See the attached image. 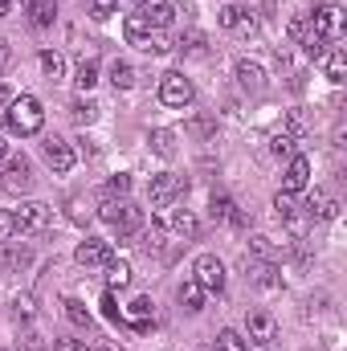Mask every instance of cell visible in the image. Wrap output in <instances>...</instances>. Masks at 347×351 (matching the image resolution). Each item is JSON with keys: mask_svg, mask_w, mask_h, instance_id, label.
I'll return each mask as SVG.
<instances>
[{"mask_svg": "<svg viewBox=\"0 0 347 351\" xmlns=\"http://www.w3.org/2000/svg\"><path fill=\"white\" fill-rule=\"evenodd\" d=\"M4 123H8V131H12V135H37V131L45 127L41 98H33V94L12 98V102H8V114H4Z\"/></svg>", "mask_w": 347, "mask_h": 351, "instance_id": "cell-1", "label": "cell"}, {"mask_svg": "<svg viewBox=\"0 0 347 351\" xmlns=\"http://www.w3.org/2000/svg\"><path fill=\"white\" fill-rule=\"evenodd\" d=\"M49 221H53V208L41 200H21V208H12V225L21 233H45Z\"/></svg>", "mask_w": 347, "mask_h": 351, "instance_id": "cell-2", "label": "cell"}, {"mask_svg": "<svg viewBox=\"0 0 347 351\" xmlns=\"http://www.w3.org/2000/svg\"><path fill=\"white\" fill-rule=\"evenodd\" d=\"M192 282L200 286V290H208V294H221L225 290V265L217 254H200L196 265H192Z\"/></svg>", "mask_w": 347, "mask_h": 351, "instance_id": "cell-3", "label": "cell"}, {"mask_svg": "<svg viewBox=\"0 0 347 351\" xmlns=\"http://www.w3.org/2000/svg\"><path fill=\"white\" fill-rule=\"evenodd\" d=\"M192 98H196V90H192V82H188L180 70H168V74L160 78V102H164V106H176V110H184Z\"/></svg>", "mask_w": 347, "mask_h": 351, "instance_id": "cell-4", "label": "cell"}, {"mask_svg": "<svg viewBox=\"0 0 347 351\" xmlns=\"http://www.w3.org/2000/svg\"><path fill=\"white\" fill-rule=\"evenodd\" d=\"M307 21H311V29H315L323 41H339V33H344V8H339V4H323V8H315Z\"/></svg>", "mask_w": 347, "mask_h": 351, "instance_id": "cell-5", "label": "cell"}, {"mask_svg": "<svg viewBox=\"0 0 347 351\" xmlns=\"http://www.w3.org/2000/svg\"><path fill=\"white\" fill-rule=\"evenodd\" d=\"M184 176H172V172H160L152 176V188H147V196H152V208H168L176 196H184Z\"/></svg>", "mask_w": 347, "mask_h": 351, "instance_id": "cell-6", "label": "cell"}, {"mask_svg": "<svg viewBox=\"0 0 347 351\" xmlns=\"http://www.w3.org/2000/svg\"><path fill=\"white\" fill-rule=\"evenodd\" d=\"M221 29H229L233 37H254L258 33V16L246 4H225L221 8Z\"/></svg>", "mask_w": 347, "mask_h": 351, "instance_id": "cell-7", "label": "cell"}, {"mask_svg": "<svg viewBox=\"0 0 347 351\" xmlns=\"http://www.w3.org/2000/svg\"><path fill=\"white\" fill-rule=\"evenodd\" d=\"M4 192H12V196H25L29 188H33V164L25 160V156H12L8 164H4Z\"/></svg>", "mask_w": 347, "mask_h": 351, "instance_id": "cell-8", "label": "cell"}, {"mask_svg": "<svg viewBox=\"0 0 347 351\" xmlns=\"http://www.w3.org/2000/svg\"><path fill=\"white\" fill-rule=\"evenodd\" d=\"M172 4L168 0H135V16L147 25V29H168L172 25Z\"/></svg>", "mask_w": 347, "mask_h": 351, "instance_id": "cell-9", "label": "cell"}, {"mask_svg": "<svg viewBox=\"0 0 347 351\" xmlns=\"http://www.w3.org/2000/svg\"><path fill=\"white\" fill-rule=\"evenodd\" d=\"M41 152H45V164H49L58 176H66L70 168H74V160H78V156H74V147H70L66 139H58V135H49V139L41 143Z\"/></svg>", "mask_w": 347, "mask_h": 351, "instance_id": "cell-10", "label": "cell"}, {"mask_svg": "<svg viewBox=\"0 0 347 351\" xmlns=\"http://www.w3.org/2000/svg\"><path fill=\"white\" fill-rule=\"evenodd\" d=\"M307 184H311V160L307 156H290L286 176H282V192L298 196V192H307Z\"/></svg>", "mask_w": 347, "mask_h": 351, "instance_id": "cell-11", "label": "cell"}, {"mask_svg": "<svg viewBox=\"0 0 347 351\" xmlns=\"http://www.w3.org/2000/svg\"><path fill=\"white\" fill-rule=\"evenodd\" d=\"M246 335H250L258 348H270L274 335H278V323H274L265 311H250V315H246Z\"/></svg>", "mask_w": 347, "mask_h": 351, "instance_id": "cell-12", "label": "cell"}, {"mask_svg": "<svg viewBox=\"0 0 347 351\" xmlns=\"http://www.w3.org/2000/svg\"><path fill=\"white\" fill-rule=\"evenodd\" d=\"M110 258H115V254H110V241H106V237H86V241L74 250V262L78 265H106Z\"/></svg>", "mask_w": 347, "mask_h": 351, "instance_id": "cell-13", "label": "cell"}, {"mask_svg": "<svg viewBox=\"0 0 347 351\" xmlns=\"http://www.w3.org/2000/svg\"><path fill=\"white\" fill-rule=\"evenodd\" d=\"M246 269H250V278L258 282L261 290H282V269L274 262H261V258H246Z\"/></svg>", "mask_w": 347, "mask_h": 351, "instance_id": "cell-14", "label": "cell"}, {"mask_svg": "<svg viewBox=\"0 0 347 351\" xmlns=\"http://www.w3.org/2000/svg\"><path fill=\"white\" fill-rule=\"evenodd\" d=\"M302 208L311 213V221H331V217L339 213L335 196H331V192H323V188H315V192L307 196V204H302Z\"/></svg>", "mask_w": 347, "mask_h": 351, "instance_id": "cell-15", "label": "cell"}, {"mask_svg": "<svg viewBox=\"0 0 347 351\" xmlns=\"http://www.w3.org/2000/svg\"><path fill=\"white\" fill-rule=\"evenodd\" d=\"M168 225H172V233L180 241H196V233H200V221H196V213H188V208H176L172 217H168Z\"/></svg>", "mask_w": 347, "mask_h": 351, "instance_id": "cell-16", "label": "cell"}, {"mask_svg": "<svg viewBox=\"0 0 347 351\" xmlns=\"http://www.w3.org/2000/svg\"><path fill=\"white\" fill-rule=\"evenodd\" d=\"M29 265H33V245H29V241H8V250H4V269L21 274V269H29Z\"/></svg>", "mask_w": 347, "mask_h": 351, "instance_id": "cell-17", "label": "cell"}, {"mask_svg": "<svg viewBox=\"0 0 347 351\" xmlns=\"http://www.w3.org/2000/svg\"><path fill=\"white\" fill-rule=\"evenodd\" d=\"M237 82L246 90H254V94H261V90H265V70H261L258 62L241 58V62H237Z\"/></svg>", "mask_w": 347, "mask_h": 351, "instance_id": "cell-18", "label": "cell"}, {"mask_svg": "<svg viewBox=\"0 0 347 351\" xmlns=\"http://www.w3.org/2000/svg\"><path fill=\"white\" fill-rule=\"evenodd\" d=\"M115 229H119V237H135V233L143 229V208H135V204H123V213H119Z\"/></svg>", "mask_w": 347, "mask_h": 351, "instance_id": "cell-19", "label": "cell"}, {"mask_svg": "<svg viewBox=\"0 0 347 351\" xmlns=\"http://www.w3.org/2000/svg\"><path fill=\"white\" fill-rule=\"evenodd\" d=\"M106 286L110 290H127L131 286V265L123 262V258H110L106 262Z\"/></svg>", "mask_w": 347, "mask_h": 351, "instance_id": "cell-20", "label": "cell"}, {"mask_svg": "<svg viewBox=\"0 0 347 351\" xmlns=\"http://www.w3.org/2000/svg\"><path fill=\"white\" fill-rule=\"evenodd\" d=\"M53 16H58V0H29V21H33L37 29L53 25Z\"/></svg>", "mask_w": 347, "mask_h": 351, "instance_id": "cell-21", "label": "cell"}, {"mask_svg": "<svg viewBox=\"0 0 347 351\" xmlns=\"http://www.w3.org/2000/svg\"><path fill=\"white\" fill-rule=\"evenodd\" d=\"M37 62H41V70H45V78H49V82H58V78L66 74V58H62L58 49H41V53H37Z\"/></svg>", "mask_w": 347, "mask_h": 351, "instance_id": "cell-22", "label": "cell"}, {"mask_svg": "<svg viewBox=\"0 0 347 351\" xmlns=\"http://www.w3.org/2000/svg\"><path fill=\"white\" fill-rule=\"evenodd\" d=\"M147 143H152V152H156V156H164V160H172V156H176V135H172V131H164V127H156V131L147 135Z\"/></svg>", "mask_w": 347, "mask_h": 351, "instance_id": "cell-23", "label": "cell"}, {"mask_svg": "<svg viewBox=\"0 0 347 351\" xmlns=\"http://www.w3.org/2000/svg\"><path fill=\"white\" fill-rule=\"evenodd\" d=\"M213 221H221V225H229L233 217H237V204H233V196H225V192H213Z\"/></svg>", "mask_w": 347, "mask_h": 351, "instance_id": "cell-24", "label": "cell"}, {"mask_svg": "<svg viewBox=\"0 0 347 351\" xmlns=\"http://www.w3.org/2000/svg\"><path fill=\"white\" fill-rule=\"evenodd\" d=\"M139 49H147V53H172L176 41L164 33V29H147V37H143V45Z\"/></svg>", "mask_w": 347, "mask_h": 351, "instance_id": "cell-25", "label": "cell"}, {"mask_svg": "<svg viewBox=\"0 0 347 351\" xmlns=\"http://www.w3.org/2000/svg\"><path fill=\"white\" fill-rule=\"evenodd\" d=\"M66 217H70L74 225H86L90 217H94V204H90L86 196H70V200H66Z\"/></svg>", "mask_w": 347, "mask_h": 351, "instance_id": "cell-26", "label": "cell"}, {"mask_svg": "<svg viewBox=\"0 0 347 351\" xmlns=\"http://www.w3.org/2000/svg\"><path fill=\"white\" fill-rule=\"evenodd\" d=\"M323 58H327V78L339 86V82L347 78V53L339 49V45H335V49H331V53H323Z\"/></svg>", "mask_w": 347, "mask_h": 351, "instance_id": "cell-27", "label": "cell"}, {"mask_svg": "<svg viewBox=\"0 0 347 351\" xmlns=\"http://www.w3.org/2000/svg\"><path fill=\"white\" fill-rule=\"evenodd\" d=\"M62 306H66V319H70L74 327H90V323H94V315L86 311V302H82V298H66Z\"/></svg>", "mask_w": 347, "mask_h": 351, "instance_id": "cell-28", "label": "cell"}, {"mask_svg": "<svg viewBox=\"0 0 347 351\" xmlns=\"http://www.w3.org/2000/svg\"><path fill=\"white\" fill-rule=\"evenodd\" d=\"M176 298H180V306H184V311H200V302H204V290H200V286L188 278V282L180 286V294H176Z\"/></svg>", "mask_w": 347, "mask_h": 351, "instance_id": "cell-29", "label": "cell"}, {"mask_svg": "<svg viewBox=\"0 0 347 351\" xmlns=\"http://www.w3.org/2000/svg\"><path fill=\"white\" fill-rule=\"evenodd\" d=\"M74 82H78V90H90L94 82H98V62H94V58H82V62H78Z\"/></svg>", "mask_w": 347, "mask_h": 351, "instance_id": "cell-30", "label": "cell"}, {"mask_svg": "<svg viewBox=\"0 0 347 351\" xmlns=\"http://www.w3.org/2000/svg\"><path fill=\"white\" fill-rule=\"evenodd\" d=\"M217 351H250V339H241V331L225 327V331L217 335Z\"/></svg>", "mask_w": 347, "mask_h": 351, "instance_id": "cell-31", "label": "cell"}, {"mask_svg": "<svg viewBox=\"0 0 347 351\" xmlns=\"http://www.w3.org/2000/svg\"><path fill=\"white\" fill-rule=\"evenodd\" d=\"M110 86L115 90H131L135 86V70H131L127 62H115V66H110Z\"/></svg>", "mask_w": 347, "mask_h": 351, "instance_id": "cell-32", "label": "cell"}, {"mask_svg": "<svg viewBox=\"0 0 347 351\" xmlns=\"http://www.w3.org/2000/svg\"><path fill=\"white\" fill-rule=\"evenodd\" d=\"M90 12V21H106V16H115L119 12V0H82Z\"/></svg>", "mask_w": 347, "mask_h": 351, "instance_id": "cell-33", "label": "cell"}, {"mask_svg": "<svg viewBox=\"0 0 347 351\" xmlns=\"http://www.w3.org/2000/svg\"><path fill=\"white\" fill-rule=\"evenodd\" d=\"M176 49H184V53L200 58V53H204V33H196V29H192V33H184V37L176 41Z\"/></svg>", "mask_w": 347, "mask_h": 351, "instance_id": "cell-34", "label": "cell"}, {"mask_svg": "<svg viewBox=\"0 0 347 351\" xmlns=\"http://www.w3.org/2000/svg\"><path fill=\"white\" fill-rule=\"evenodd\" d=\"M270 152L290 160V156H294V135H286V131H274V135H270Z\"/></svg>", "mask_w": 347, "mask_h": 351, "instance_id": "cell-35", "label": "cell"}, {"mask_svg": "<svg viewBox=\"0 0 347 351\" xmlns=\"http://www.w3.org/2000/svg\"><path fill=\"white\" fill-rule=\"evenodd\" d=\"M286 225H290L294 237H307V229H311V213H307V208H294V213L286 217Z\"/></svg>", "mask_w": 347, "mask_h": 351, "instance_id": "cell-36", "label": "cell"}, {"mask_svg": "<svg viewBox=\"0 0 347 351\" xmlns=\"http://www.w3.org/2000/svg\"><path fill=\"white\" fill-rule=\"evenodd\" d=\"M70 114H74V123H78V127H90V123L98 119V106H94V102H74V106H70Z\"/></svg>", "mask_w": 347, "mask_h": 351, "instance_id": "cell-37", "label": "cell"}, {"mask_svg": "<svg viewBox=\"0 0 347 351\" xmlns=\"http://www.w3.org/2000/svg\"><path fill=\"white\" fill-rule=\"evenodd\" d=\"M123 204H127V200H115V196H102V204H98V217L115 225V221H119V213H123Z\"/></svg>", "mask_w": 347, "mask_h": 351, "instance_id": "cell-38", "label": "cell"}, {"mask_svg": "<svg viewBox=\"0 0 347 351\" xmlns=\"http://www.w3.org/2000/svg\"><path fill=\"white\" fill-rule=\"evenodd\" d=\"M250 254H254V258H261V262H270V258H274V241H270V237H250Z\"/></svg>", "mask_w": 347, "mask_h": 351, "instance_id": "cell-39", "label": "cell"}, {"mask_svg": "<svg viewBox=\"0 0 347 351\" xmlns=\"http://www.w3.org/2000/svg\"><path fill=\"white\" fill-rule=\"evenodd\" d=\"M192 135H200V139H213V135H217V119H208V114L192 119Z\"/></svg>", "mask_w": 347, "mask_h": 351, "instance_id": "cell-40", "label": "cell"}, {"mask_svg": "<svg viewBox=\"0 0 347 351\" xmlns=\"http://www.w3.org/2000/svg\"><path fill=\"white\" fill-rule=\"evenodd\" d=\"M294 208H298V204H294V196H290V192H278V196H274V213H278V221H286Z\"/></svg>", "mask_w": 347, "mask_h": 351, "instance_id": "cell-41", "label": "cell"}, {"mask_svg": "<svg viewBox=\"0 0 347 351\" xmlns=\"http://www.w3.org/2000/svg\"><path fill=\"white\" fill-rule=\"evenodd\" d=\"M131 192V176H115L106 188H102V196H127Z\"/></svg>", "mask_w": 347, "mask_h": 351, "instance_id": "cell-42", "label": "cell"}, {"mask_svg": "<svg viewBox=\"0 0 347 351\" xmlns=\"http://www.w3.org/2000/svg\"><path fill=\"white\" fill-rule=\"evenodd\" d=\"M102 315H106V319H110V323H123V306H119V302H115V294H110V290H106V294H102Z\"/></svg>", "mask_w": 347, "mask_h": 351, "instance_id": "cell-43", "label": "cell"}, {"mask_svg": "<svg viewBox=\"0 0 347 351\" xmlns=\"http://www.w3.org/2000/svg\"><path fill=\"white\" fill-rule=\"evenodd\" d=\"M12 306H16V315H21V319H33V315H37L33 294H16V302H12Z\"/></svg>", "mask_w": 347, "mask_h": 351, "instance_id": "cell-44", "label": "cell"}, {"mask_svg": "<svg viewBox=\"0 0 347 351\" xmlns=\"http://www.w3.org/2000/svg\"><path fill=\"white\" fill-rule=\"evenodd\" d=\"M16 351H45V339H41V335H33V331H25V335H21V343H16Z\"/></svg>", "mask_w": 347, "mask_h": 351, "instance_id": "cell-45", "label": "cell"}, {"mask_svg": "<svg viewBox=\"0 0 347 351\" xmlns=\"http://www.w3.org/2000/svg\"><path fill=\"white\" fill-rule=\"evenodd\" d=\"M12 233H16L12 213H0V245H8V241H12Z\"/></svg>", "mask_w": 347, "mask_h": 351, "instance_id": "cell-46", "label": "cell"}, {"mask_svg": "<svg viewBox=\"0 0 347 351\" xmlns=\"http://www.w3.org/2000/svg\"><path fill=\"white\" fill-rule=\"evenodd\" d=\"M8 62H12V45H8V41H4V37H0V70H4V66H8Z\"/></svg>", "mask_w": 347, "mask_h": 351, "instance_id": "cell-47", "label": "cell"}, {"mask_svg": "<svg viewBox=\"0 0 347 351\" xmlns=\"http://www.w3.org/2000/svg\"><path fill=\"white\" fill-rule=\"evenodd\" d=\"M90 351H123V343H115V339H98Z\"/></svg>", "mask_w": 347, "mask_h": 351, "instance_id": "cell-48", "label": "cell"}, {"mask_svg": "<svg viewBox=\"0 0 347 351\" xmlns=\"http://www.w3.org/2000/svg\"><path fill=\"white\" fill-rule=\"evenodd\" d=\"M53 351H86V348H82V343H74V339H58Z\"/></svg>", "mask_w": 347, "mask_h": 351, "instance_id": "cell-49", "label": "cell"}, {"mask_svg": "<svg viewBox=\"0 0 347 351\" xmlns=\"http://www.w3.org/2000/svg\"><path fill=\"white\" fill-rule=\"evenodd\" d=\"M0 16H8V0H0Z\"/></svg>", "mask_w": 347, "mask_h": 351, "instance_id": "cell-50", "label": "cell"}, {"mask_svg": "<svg viewBox=\"0 0 347 351\" xmlns=\"http://www.w3.org/2000/svg\"><path fill=\"white\" fill-rule=\"evenodd\" d=\"M4 156H8V143H4V139H0V160H4Z\"/></svg>", "mask_w": 347, "mask_h": 351, "instance_id": "cell-51", "label": "cell"}]
</instances>
